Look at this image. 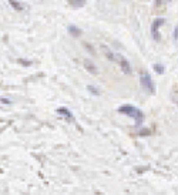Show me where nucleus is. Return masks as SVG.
Returning a JSON list of instances; mask_svg holds the SVG:
<instances>
[{
    "instance_id": "f257e3e1",
    "label": "nucleus",
    "mask_w": 178,
    "mask_h": 195,
    "mask_svg": "<svg viewBox=\"0 0 178 195\" xmlns=\"http://www.w3.org/2000/svg\"><path fill=\"white\" fill-rule=\"evenodd\" d=\"M118 113L125 114L131 118L135 120V125H140L141 122L144 121V113L141 110H138L137 107L131 106V104H123L121 107H118Z\"/></svg>"
},
{
    "instance_id": "f03ea898",
    "label": "nucleus",
    "mask_w": 178,
    "mask_h": 195,
    "mask_svg": "<svg viewBox=\"0 0 178 195\" xmlns=\"http://www.w3.org/2000/svg\"><path fill=\"white\" fill-rule=\"evenodd\" d=\"M140 83H141V87L146 90L147 93H151V94L155 93V84H154L153 77L147 71H141L140 73Z\"/></svg>"
},
{
    "instance_id": "7ed1b4c3",
    "label": "nucleus",
    "mask_w": 178,
    "mask_h": 195,
    "mask_svg": "<svg viewBox=\"0 0 178 195\" xmlns=\"http://www.w3.org/2000/svg\"><path fill=\"white\" fill-rule=\"evenodd\" d=\"M164 23H165V19L160 17V19H155L153 22V24H151V34H153V39L155 41L160 40V32H158V29H160Z\"/></svg>"
},
{
    "instance_id": "20e7f679",
    "label": "nucleus",
    "mask_w": 178,
    "mask_h": 195,
    "mask_svg": "<svg viewBox=\"0 0 178 195\" xmlns=\"http://www.w3.org/2000/svg\"><path fill=\"white\" fill-rule=\"evenodd\" d=\"M117 63L120 64V68L123 70V73L124 74H131V65H130V61L125 58V57L120 56V54H117Z\"/></svg>"
},
{
    "instance_id": "39448f33",
    "label": "nucleus",
    "mask_w": 178,
    "mask_h": 195,
    "mask_svg": "<svg viewBox=\"0 0 178 195\" xmlns=\"http://www.w3.org/2000/svg\"><path fill=\"white\" fill-rule=\"evenodd\" d=\"M57 114L58 115H61L63 118H64L66 121L68 122H74V115L73 113L67 108V107H60V108H57Z\"/></svg>"
},
{
    "instance_id": "423d86ee",
    "label": "nucleus",
    "mask_w": 178,
    "mask_h": 195,
    "mask_svg": "<svg viewBox=\"0 0 178 195\" xmlns=\"http://www.w3.org/2000/svg\"><path fill=\"white\" fill-rule=\"evenodd\" d=\"M67 30H68V34L71 36V37H74V39H77V37H80L81 36V29H79L77 26L74 24H70L68 27H67Z\"/></svg>"
},
{
    "instance_id": "0eeeda50",
    "label": "nucleus",
    "mask_w": 178,
    "mask_h": 195,
    "mask_svg": "<svg viewBox=\"0 0 178 195\" xmlns=\"http://www.w3.org/2000/svg\"><path fill=\"white\" fill-rule=\"evenodd\" d=\"M103 51H104L105 57L110 60V61H114V63H117V54H114L113 50H110L107 46H103Z\"/></svg>"
},
{
    "instance_id": "6e6552de",
    "label": "nucleus",
    "mask_w": 178,
    "mask_h": 195,
    "mask_svg": "<svg viewBox=\"0 0 178 195\" xmlns=\"http://www.w3.org/2000/svg\"><path fill=\"white\" fill-rule=\"evenodd\" d=\"M84 67H86V70L90 71L91 74H97L98 73V68L94 65V63L90 61V60H84Z\"/></svg>"
},
{
    "instance_id": "1a4fd4ad",
    "label": "nucleus",
    "mask_w": 178,
    "mask_h": 195,
    "mask_svg": "<svg viewBox=\"0 0 178 195\" xmlns=\"http://www.w3.org/2000/svg\"><path fill=\"white\" fill-rule=\"evenodd\" d=\"M9 3H10V6H12V7L14 9V10H17V12H22V10H23V4H22V3H20V1H17V0H7Z\"/></svg>"
},
{
    "instance_id": "9d476101",
    "label": "nucleus",
    "mask_w": 178,
    "mask_h": 195,
    "mask_svg": "<svg viewBox=\"0 0 178 195\" xmlns=\"http://www.w3.org/2000/svg\"><path fill=\"white\" fill-rule=\"evenodd\" d=\"M71 7H83L86 4V0H68Z\"/></svg>"
},
{
    "instance_id": "9b49d317",
    "label": "nucleus",
    "mask_w": 178,
    "mask_h": 195,
    "mask_svg": "<svg viewBox=\"0 0 178 195\" xmlns=\"http://www.w3.org/2000/svg\"><path fill=\"white\" fill-rule=\"evenodd\" d=\"M154 70H155V73L164 74V71H165V67H164L162 64H154Z\"/></svg>"
},
{
    "instance_id": "f8f14e48",
    "label": "nucleus",
    "mask_w": 178,
    "mask_h": 195,
    "mask_svg": "<svg viewBox=\"0 0 178 195\" xmlns=\"http://www.w3.org/2000/svg\"><path fill=\"white\" fill-rule=\"evenodd\" d=\"M87 90H89L93 96H100V90L97 87H94V86H87Z\"/></svg>"
},
{
    "instance_id": "ddd939ff",
    "label": "nucleus",
    "mask_w": 178,
    "mask_h": 195,
    "mask_svg": "<svg viewBox=\"0 0 178 195\" xmlns=\"http://www.w3.org/2000/svg\"><path fill=\"white\" fill-rule=\"evenodd\" d=\"M17 61H19L20 64H23V65H32V61H30V60H22V58H19Z\"/></svg>"
},
{
    "instance_id": "4468645a",
    "label": "nucleus",
    "mask_w": 178,
    "mask_h": 195,
    "mask_svg": "<svg viewBox=\"0 0 178 195\" xmlns=\"http://www.w3.org/2000/svg\"><path fill=\"white\" fill-rule=\"evenodd\" d=\"M83 44H84V47L87 49V51H90L91 54H94V50H93V46H90L89 43H83Z\"/></svg>"
},
{
    "instance_id": "2eb2a0df",
    "label": "nucleus",
    "mask_w": 178,
    "mask_h": 195,
    "mask_svg": "<svg viewBox=\"0 0 178 195\" xmlns=\"http://www.w3.org/2000/svg\"><path fill=\"white\" fill-rule=\"evenodd\" d=\"M174 39H175V40H178V26L175 27V30H174Z\"/></svg>"
},
{
    "instance_id": "dca6fc26",
    "label": "nucleus",
    "mask_w": 178,
    "mask_h": 195,
    "mask_svg": "<svg viewBox=\"0 0 178 195\" xmlns=\"http://www.w3.org/2000/svg\"><path fill=\"white\" fill-rule=\"evenodd\" d=\"M1 103H4V104H10V100H7V98H1Z\"/></svg>"
}]
</instances>
